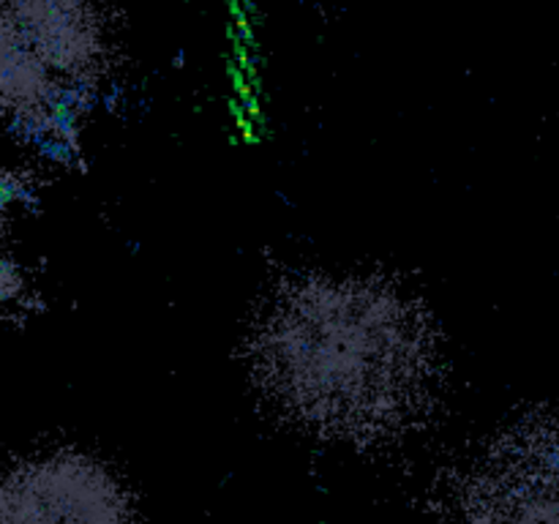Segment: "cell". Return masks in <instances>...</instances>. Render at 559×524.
Wrapping results in <instances>:
<instances>
[{
	"mask_svg": "<svg viewBox=\"0 0 559 524\" xmlns=\"http://www.w3.org/2000/svg\"><path fill=\"white\" fill-rule=\"evenodd\" d=\"M254 371L295 418L374 434L418 409L435 371L415 303L369 278L300 282L257 331Z\"/></svg>",
	"mask_w": 559,
	"mask_h": 524,
	"instance_id": "1",
	"label": "cell"
},
{
	"mask_svg": "<svg viewBox=\"0 0 559 524\" xmlns=\"http://www.w3.org/2000/svg\"><path fill=\"white\" fill-rule=\"evenodd\" d=\"M3 524H131V519L120 491L96 464L49 456L11 475Z\"/></svg>",
	"mask_w": 559,
	"mask_h": 524,
	"instance_id": "2",
	"label": "cell"
},
{
	"mask_svg": "<svg viewBox=\"0 0 559 524\" xmlns=\"http://www.w3.org/2000/svg\"><path fill=\"white\" fill-rule=\"evenodd\" d=\"M549 478L519 480L524 500L502 505L495 524H559V458H546Z\"/></svg>",
	"mask_w": 559,
	"mask_h": 524,
	"instance_id": "3",
	"label": "cell"
}]
</instances>
